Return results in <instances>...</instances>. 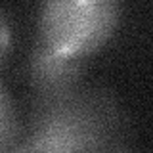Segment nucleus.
<instances>
[{
  "label": "nucleus",
  "mask_w": 153,
  "mask_h": 153,
  "mask_svg": "<svg viewBox=\"0 0 153 153\" xmlns=\"http://www.w3.org/2000/svg\"><path fill=\"white\" fill-rule=\"evenodd\" d=\"M119 6L113 0H54L42 6L40 36L57 59L84 57L100 50L113 35Z\"/></svg>",
  "instance_id": "f257e3e1"
},
{
  "label": "nucleus",
  "mask_w": 153,
  "mask_h": 153,
  "mask_svg": "<svg viewBox=\"0 0 153 153\" xmlns=\"http://www.w3.org/2000/svg\"><path fill=\"white\" fill-rule=\"evenodd\" d=\"M17 132V115L10 94L0 84V149L8 147Z\"/></svg>",
  "instance_id": "f03ea898"
},
{
  "label": "nucleus",
  "mask_w": 153,
  "mask_h": 153,
  "mask_svg": "<svg viewBox=\"0 0 153 153\" xmlns=\"http://www.w3.org/2000/svg\"><path fill=\"white\" fill-rule=\"evenodd\" d=\"M8 48H10V25L6 17L2 16V12H0V61L6 56Z\"/></svg>",
  "instance_id": "7ed1b4c3"
}]
</instances>
